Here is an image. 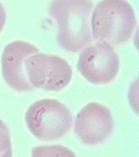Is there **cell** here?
Wrapping results in <instances>:
<instances>
[{
	"label": "cell",
	"mask_w": 139,
	"mask_h": 157,
	"mask_svg": "<svg viewBox=\"0 0 139 157\" xmlns=\"http://www.w3.org/2000/svg\"><path fill=\"white\" fill-rule=\"evenodd\" d=\"M90 0H53L50 14L58 25L59 46L70 53H77L92 42Z\"/></svg>",
	"instance_id": "obj_1"
},
{
	"label": "cell",
	"mask_w": 139,
	"mask_h": 157,
	"mask_svg": "<svg viewBox=\"0 0 139 157\" xmlns=\"http://www.w3.org/2000/svg\"><path fill=\"white\" fill-rule=\"evenodd\" d=\"M92 38L118 46L131 38L137 25L133 7L126 0H101L91 17Z\"/></svg>",
	"instance_id": "obj_2"
},
{
	"label": "cell",
	"mask_w": 139,
	"mask_h": 157,
	"mask_svg": "<svg viewBox=\"0 0 139 157\" xmlns=\"http://www.w3.org/2000/svg\"><path fill=\"white\" fill-rule=\"evenodd\" d=\"M24 121L31 134L44 142L64 138L73 126L70 111L52 98H43L31 104L26 111Z\"/></svg>",
	"instance_id": "obj_3"
},
{
	"label": "cell",
	"mask_w": 139,
	"mask_h": 157,
	"mask_svg": "<svg viewBox=\"0 0 139 157\" xmlns=\"http://www.w3.org/2000/svg\"><path fill=\"white\" fill-rule=\"evenodd\" d=\"M26 76L32 86L50 91H60L70 83L73 69L61 57L37 53L24 61Z\"/></svg>",
	"instance_id": "obj_4"
},
{
	"label": "cell",
	"mask_w": 139,
	"mask_h": 157,
	"mask_svg": "<svg viewBox=\"0 0 139 157\" xmlns=\"http://www.w3.org/2000/svg\"><path fill=\"white\" fill-rule=\"evenodd\" d=\"M77 68L90 83L106 85L116 78L120 70V59L113 46L106 42H97L84 47Z\"/></svg>",
	"instance_id": "obj_5"
},
{
	"label": "cell",
	"mask_w": 139,
	"mask_h": 157,
	"mask_svg": "<svg viewBox=\"0 0 139 157\" xmlns=\"http://www.w3.org/2000/svg\"><path fill=\"white\" fill-rule=\"evenodd\" d=\"M111 111L101 103L92 102L83 107L75 119V133L87 145L103 143L113 131Z\"/></svg>",
	"instance_id": "obj_6"
},
{
	"label": "cell",
	"mask_w": 139,
	"mask_h": 157,
	"mask_svg": "<svg viewBox=\"0 0 139 157\" xmlns=\"http://www.w3.org/2000/svg\"><path fill=\"white\" fill-rule=\"evenodd\" d=\"M39 50L24 41H14L6 45L2 54V73L5 82L12 89L19 92L33 90L26 76L24 61Z\"/></svg>",
	"instance_id": "obj_7"
},
{
	"label": "cell",
	"mask_w": 139,
	"mask_h": 157,
	"mask_svg": "<svg viewBox=\"0 0 139 157\" xmlns=\"http://www.w3.org/2000/svg\"><path fill=\"white\" fill-rule=\"evenodd\" d=\"M32 157H77L69 148L61 145L38 146L32 148Z\"/></svg>",
	"instance_id": "obj_8"
},
{
	"label": "cell",
	"mask_w": 139,
	"mask_h": 157,
	"mask_svg": "<svg viewBox=\"0 0 139 157\" xmlns=\"http://www.w3.org/2000/svg\"><path fill=\"white\" fill-rule=\"evenodd\" d=\"M0 157H12V147L8 129H0Z\"/></svg>",
	"instance_id": "obj_9"
},
{
	"label": "cell",
	"mask_w": 139,
	"mask_h": 157,
	"mask_svg": "<svg viewBox=\"0 0 139 157\" xmlns=\"http://www.w3.org/2000/svg\"><path fill=\"white\" fill-rule=\"evenodd\" d=\"M6 19H7L6 12H5L3 6L0 2V33H1L2 29L4 27L5 23H6Z\"/></svg>",
	"instance_id": "obj_10"
},
{
	"label": "cell",
	"mask_w": 139,
	"mask_h": 157,
	"mask_svg": "<svg viewBox=\"0 0 139 157\" xmlns=\"http://www.w3.org/2000/svg\"><path fill=\"white\" fill-rule=\"evenodd\" d=\"M0 129H7V127L6 126V124L2 122V121L0 119Z\"/></svg>",
	"instance_id": "obj_11"
}]
</instances>
